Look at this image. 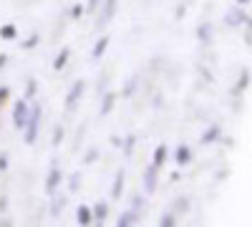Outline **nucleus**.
<instances>
[{
	"instance_id": "obj_14",
	"label": "nucleus",
	"mask_w": 252,
	"mask_h": 227,
	"mask_svg": "<svg viewBox=\"0 0 252 227\" xmlns=\"http://www.w3.org/2000/svg\"><path fill=\"white\" fill-rule=\"evenodd\" d=\"M68 56H71V51H68V48H63V51L56 56V61H53V68H56V71H61L63 66L68 64Z\"/></svg>"
},
{
	"instance_id": "obj_3",
	"label": "nucleus",
	"mask_w": 252,
	"mask_h": 227,
	"mask_svg": "<svg viewBox=\"0 0 252 227\" xmlns=\"http://www.w3.org/2000/svg\"><path fill=\"white\" fill-rule=\"evenodd\" d=\"M83 91H86V84H83V81H76V84L71 86V91H68V96H66V109H68V111H73V109L78 106Z\"/></svg>"
},
{
	"instance_id": "obj_1",
	"label": "nucleus",
	"mask_w": 252,
	"mask_h": 227,
	"mask_svg": "<svg viewBox=\"0 0 252 227\" xmlns=\"http://www.w3.org/2000/svg\"><path fill=\"white\" fill-rule=\"evenodd\" d=\"M38 127H40V106L33 104V106H31V114H28V121H26V127H23V131H26V144H33V141H35Z\"/></svg>"
},
{
	"instance_id": "obj_25",
	"label": "nucleus",
	"mask_w": 252,
	"mask_h": 227,
	"mask_svg": "<svg viewBox=\"0 0 252 227\" xmlns=\"http://www.w3.org/2000/svg\"><path fill=\"white\" fill-rule=\"evenodd\" d=\"M134 141H136L134 136H126V139H124V154H131V149H134Z\"/></svg>"
},
{
	"instance_id": "obj_2",
	"label": "nucleus",
	"mask_w": 252,
	"mask_h": 227,
	"mask_svg": "<svg viewBox=\"0 0 252 227\" xmlns=\"http://www.w3.org/2000/svg\"><path fill=\"white\" fill-rule=\"evenodd\" d=\"M28 114H31V104L26 98H20L15 109H13V124H15V129H23L26 127V121H28Z\"/></svg>"
},
{
	"instance_id": "obj_33",
	"label": "nucleus",
	"mask_w": 252,
	"mask_h": 227,
	"mask_svg": "<svg viewBox=\"0 0 252 227\" xmlns=\"http://www.w3.org/2000/svg\"><path fill=\"white\" fill-rule=\"evenodd\" d=\"M33 94H35V81L31 78V81H28V96H33Z\"/></svg>"
},
{
	"instance_id": "obj_28",
	"label": "nucleus",
	"mask_w": 252,
	"mask_h": 227,
	"mask_svg": "<svg viewBox=\"0 0 252 227\" xmlns=\"http://www.w3.org/2000/svg\"><path fill=\"white\" fill-rule=\"evenodd\" d=\"M141 204H144V197H139V195H134V197H131V207H134V210H139V207H141Z\"/></svg>"
},
{
	"instance_id": "obj_24",
	"label": "nucleus",
	"mask_w": 252,
	"mask_h": 227,
	"mask_svg": "<svg viewBox=\"0 0 252 227\" xmlns=\"http://www.w3.org/2000/svg\"><path fill=\"white\" fill-rule=\"evenodd\" d=\"M159 225H161V227H174L177 220H174V215H164V217L159 220Z\"/></svg>"
},
{
	"instance_id": "obj_15",
	"label": "nucleus",
	"mask_w": 252,
	"mask_h": 227,
	"mask_svg": "<svg viewBox=\"0 0 252 227\" xmlns=\"http://www.w3.org/2000/svg\"><path fill=\"white\" fill-rule=\"evenodd\" d=\"M114 104H116V94H106V96H103V104H101V116H106V114L114 109Z\"/></svg>"
},
{
	"instance_id": "obj_13",
	"label": "nucleus",
	"mask_w": 252,
	"mask_h": 227,
	"mask_svg": "<svg viewBox=\"0 0 252 227\" xmlns=\"http://www.w3.org/2000/svg\"><path fill=\"white\" fill-rule=\"evenodd\" d=\"M106 48H109V38H101L98 43L94 46V53H91V58H94V61H98L103 53H106Z\"/></svg>"
},
{
	"instance_id": "obj_26",
	"label": "nucleus",
	"mask_w": 252,
	"mask_h": 227,
	"mask_svg": "<svg viewBox=\"0 0 252 227\" xmlns=\"http://www.w3.org/2000/svg\"><path fill=\"white\" fill-rule=\"evenodd\" d=\"M8 96H10V89H8V86H0V106L8 101Z\"/></svg>"
},
{
	"instance_id": "obj_37",
	"label": "nucleus",
	"mask_w": 252,
	"mask_h": 227,
	"mask_svg": "<svg viewBox=\"0 0 252 227\" xmlns=\"http://www.w3.org/2000/svg\"><path fill=\"white\" fill-rule=\"evenodd\" d=\"M237 3H240V5H247V3H250V0H237Z\"/></svg>"
},
{
	"instance_id": "obj_11",
	"label": "nucleus",
	"mask_w": 252,
	"mask_h": 227,
	"mask_svg": "<svg viewBox=\"0 0 252 227\" xmlns=\"http://www.w3.org/2000/svg\"><path fill=\"white\" fill-rule=\"evenodd\" d=\"M136 220H139V215H136V210H131V212H124V215H119V227H131V225H136Z\"/></svg>"
},
{
	"instance_id": "obj_4",
	"label": "nucleus",
	"mask_w": 252,
	"mask_h": 227,
	"mask_svg": "<svg viewBox=\"0 0 252 227\" xmlns=\"http://www.w3.org/2000/svg\"><path fill=\"white\" fill-rule=\"evenodd\" d=\"M157 182H159V167H146L144 169V192L146 195H152V192H157Z\"/></svg>"
},
{
	"instance_id": "obj_8",
	"label": "nucleus",
	"mask_w": 252,
	"mask_h": 227,
	"mask_svg": "<svg viewBox=\"0 0 252 227\" xmlns=\"http://www.w3.org/2000/svg\"><path fill=\"white\" fill-rule=\"evenodd\" d=\"M114 10H116V0H106V3H103L101 15H98V26H106L109 20H111V15H114Z\"/></svg>"
},
{
	"instance_id": "obj_20",
	"label": "nucleus",
	"mask_w": 252,
	"mask_h": 227,
	"mask_svg": "<svg viewBox=\"0 0 252 227\" xmlns=\"http://www.w3.org/2000/svg\"><path fill=\"white\" fill-rule=\"evenodd\" d=\"M81 190V172H73L68 179V192H78Z\"/></svg>"
},
{
	"instance_id": "obj_35",
	"label": "nucleus",
	"mask_w": 252,
	"mask_h": 227,
	"mask_svg": "<svg viewBox=\"0 0 252 227\" xmlns=\"http://www.w3.org/2000/svg\"><path fill=\"white\" fill-rule=\"evenodd\" d=\"M5 210V197H0V212Z\"/></svg>"
},
{
	"instance_id": "obj_36",
	"label": "nucleus",
	"mask_w": 252,
	"mask_h": 227,
	"mask_svg": "<svg viewBox=\"0 0 252 227\" xmlns=\"http://www.w3.org/2000/svg\"><path fill=\"white\" fill-rule=\"evenodd\" d=\"M5 61H8V56H0V68L5 66Z\"/></svg>"
},
{
	"instance_id": "obj_23",
	"label": "nucleus",
	"mask_w": 252,
	"mask_h": 227,
	"mask_svg": "<svg viewBox=\"0 0 252 227\" xmlns=\"http://www.w3.org/2000/svg\"><path fill=\"white\" fill-rule=\"evenodd\" d=\"M61 141H63V129L56 127V129H53V139H51V144H53V147H58Z\"/></svg>"
},
{
	"instance_id": "obj_34",
	"label": "nucleus",
	"mask_w": 252,
	"mask_h": 227,
	"mask_svg": "<svg viewBox=\"0 0 252 227\" xmlns=\"http://www.w3.org/2000/svg\"><path fill=\"white\" fill-rule=\"evenodd\" d=\"M96 154H98V152H96V149H91V152H89V154H86V162H89V164H91V162H94V159H96Z\"/></svg>"
},
{
	"instance_id": "obj_16",
	"label": "nucleus",
	"mask_w": 252,
	"mask_h": 227,
	"mask_svg": "<svg viewBox=\"0 0 252 227\" xmlns=\"http://www.w3.org/2000/svg\"><path fill=\"white\" fill-rule=\"evenodd\" d=\"M217 136H220V127H209V129L202 134V144H212Z\"/></svg>"
},
{
	"instance_id": "obj_22",
	"label": "nucleus",
	"mask_w": 252,
	"mask_h": 227,
	"mask_svg": "<svg viewBox=\"0 0 252 227\" xmlns=\"http://www.w3.org/2000/svg\"><path fill=\"white\" fill-rule=\"evenodd\" d=\"M247 86H250V71L245 68V71L240 73V84H237V89L242 91V89H247Z\"/></svg>"
},
{
	"instance_id": "obj_31",
	"label": "nucleus",
	"mask_w": 252,
	"mask_h": 227,
	"mask_svg": "<svg viewBox=\"0 0 252 227\" xmlns=\"http://www.w3.org/2000/svg\"><path fill=\"white\" fill-rule=\"evenodd\" d=\"M101 5V0H89V3H86V10H96Z\"/></svg>"
},
{
	"instance_id": "obj_29",
	"label": "nucleus",
	"mask_w": 252,
	"mask_h": 227,
	"mask_svg": "<svg viewBox=\"0 0 252 227\" xmlns=\"http://www.w3.org/2000/svg\"><path fill=\"white\" fill-rule=\"evenodd\" d=\"M83 10H86V8H83V5H73L71 15H73V18H81V15H83Z\"/></svg>"
},
{
	"instance_id": "obj_9",
	"label": "nucleus",
	"mask_w": 252,
	"mask_h": 227,
	"mask_svg": "<svg viewBox=\"0 0 252 227\" xmlns=\"http://www.w3.org/2000/svg\"><path fill=\"white\" fill-rule=\"evenodd\" d=\"M76 217H78V225H81V227H86V225H91V220H94V212L86 207V204H81V207H78V212H76Z\"/></svg>"
},
{
	"instance_id": "obj_18",
	"label": "nucleus",
	"mask_w": 252,
	"mask_h": 227,
	"mask_svg": "<svg viewBox=\"0 0 252 227\" xmlns=\"http://www.w3.org/2000/svg\"><path fill=\"white\" fill-rule=\"evenodd\" d=\"M197 35H199V40H204V43H209L212 40V26H199V31H197Z\"/></svg>"
},
{
	"instance_id": "obj_30",
	"label": "nucleus",
	"mask_w": 252,
	"mask_h": 227,
	"mask_svg": "<svg viewBox=\"0 0 252 227\" xmlns=\"http://www.w3.org/2000/svg\"><path fill=\"white\" fill-rule=\"evenodd\" d=\"M177 210H179V212H187V210H189L187 199H177Z\"/></svg>"
},
{
	"instance_id": "obj_19",
	"label": "nucleus",
	"mask_w": 252,
	"mask_h": 227,
	"mask_svg": "<svg viewBox=\"0 0 252 227\" xmlns=\"http://www.w3.org/2000/svg\"><path fill=\"white\" fill-rule=\"evenodd\" d=\"M94 215H96L98 220H106V215H109V204H106V202H96Z\"/></svg>"
},
{
	"instance_id": "obj_27",
	"label": "nucleus",
	"mask_w": 252,
	"mask_h": 227,
	"mask_svg": "<svg viewBox=\"0 0 252 227\" xmlns=\"http://www.w3.org/2000/svg\"><path fill=\"white\" fill-rule=\"evenodd\" d=\"M38 46V35H31L28 40H23V48H35Z\"/></svg>"
},
{
	"instance_id": "obj_10",
	"label": "nucleus",
	"mask_w": 252,
	"mask_h": 227,
	"mask_svg": "<svg viewBox=\"0 0 252 227\" xmlns=\"http://www.w3.org/2000/svg\"><path fill=\"white\" fill-rule=\"evenodd\" d=\"M166 157H169V149H166L164 144H159V147L154 149V167H164V164H166Z\"/></svg>"
},
{
	"instance_id": "obj_12",
	"label": "nucleus",
	"mask_w": 252,
	"mask_h": 227,
	"mask_svg": "<svg viewBox=\"0 0 252 227\" xmlns=\"http://www.w3.org/2000/svg\"><path fill=\"white\" fill-rule=\"evenodd\" d=\"M121 192H124V172H116V177H114V187H111V197L119 199Z\"/></svg>"
},
{
	"instance_id": "obj_32",
	"label": "nucleus",
	"mask_w": 252,
	"mask_h": 227,
	"mask_svg": "<svg viewBox=\"0 0 252 227\" xmlns=\"http://www.w3.org/2000/svg\"><path fill=\"white\" fill-rule=\"evenodd\" d=\"M3 169H8V157L0 154V172H3Z\"/></svg>"
},
{
	"instance_id": "obj_6",
	"label": "nucleus",
	"mask_w": 252,
	"mask_h": 227,
	"mask_svg": "<svg viewBox=\"0 0 252 227\" xmlns=\"http://www.w3.org/2000/svg\"><path fill=\"white\" fill-rule=\"evenodd\" d=\"M224 20H227V26H247V20H250V15L247 13H242L240 8H232V10H227V15H224Z\"/></svg>"
},
{
	"instance_id": "obj_17",
	"label": "nucleus",
	"mask_w": 252,
	"mask_h": 227,
	"mask_svg": "<svg viewBox=\"0 0 252 227\" xmlns=\"http://www.w3.org/2000/svg\"><path fill=\"white\" fill-rule=\"evenodd\" d=\"M63 207H66V197H56V199H53V207H51V215L58 217V215L63 212Z\"/></svg>"
},
{
	"instance_id": "obj_5",
	"label": "nucleus",
	"mask_w": 252,
	"mask_h": 227,
	"mask_svg": "<svg viewBox=\"0 0 252 227\" xmlns=\"http://www.w3.org/2000/svg\"><path fill=\"white\" fill-rule=\"evenodd\" d=\"M61 182H63V174H61V169H58V167H53V169L48 172V177H46V192H48V195H53V192L61 187Z\"/></svg>"
},
{
	"instance_id": "obj_7",
	"label": "nucleus",
	"mask_w": 252,
	"mask_h": 227,
	"mask_svg": "<svg viewBox=\"0 0 252 227\" xmlns=\"http://www.w3.org/2000/svg\"><path fill=\"white\" fill-rule=\"evenodd\" d=\"M174 162L179 164V167L189 164V162H192V149H189L187 144H179V147H177V152H174Z\"/></svg>"
},
{
	"instance_id": "obj_21",
	"label": "nucleus",
	"mask_w": 252,
	"mask_h": 227,
	"mask_svg": "<svg viewBox=\"0 0 252 227\" xmlns=\"http://www.w3.org/2000/svg\"><path fill=\"white\" fill-rule=\"evenodd\" d=\"M0 38L13 40L15 38V26H3V28H0Z\"/></svg>"
}]
</instances>
